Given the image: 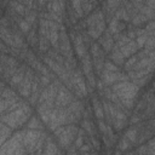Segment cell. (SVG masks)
Returning <instances> with one entry per match:
<instances>
[{"mask_svg":"<svg viewBox=\"0 0 155 155\" xmlns=\"http://www.w3.org/2000/svg\"><path fill=\"white\" fill-rule=\"evenodd\" d=\"M78 133H79V127L75 126V124L63 125V126L57 127L53 131V136L57 139V143H58L59 148L65 150V151L69 149V147L76 139Z\"/></svg>","mask_w":155,"mask_h":155,"instance_id":"6da1fadb","label":"cell"},{"mask_svg":"<svg viewBox=\"0 0 155 155\" xmlns=\"http://www.w3.org/2000/svg\"><path fill=\"white\" fill-rule=\"evenodd\" d=\"M25 130L18 131L12 134L0 148V155H23L27 154V149L23 145V137Z\"/></svg>","mask_w":155,"mask_h":155,"instance_id":"7a4b0ae2","label":"cell"},{"mask_svg":"<svg viewBox=\"0 0 155 155\" xmlns=\"http://www.w3.org/2000/svg\"><path fill=\"white\" fill-rule=\"evenodd\" d=\"M29 116H31V115L25 113V110L22 107H19L15 110L1 114V122H5L11 128H18L19 126H22L23 124H25L29 120Z\"/></svg>","mask_w":155,"mask_h":155,"instance_id":"3957f363","label":"cell"},{"mask_svg":"<svg viewBox=\"0 0 155 155\" xmlns=\"http://www.w3.org/2000/svg\"><path fill=\"white\" fill-rule=\"evenodd\" d=\"M111 91L115 92L119 98H128V99H134L136 96L139 92V86H137L134 82L127 80V81H119L111 85Z\"/></svg>","mask_w":155,"mask_h":155,"instance_id":"277c9868","label":"cell"},{"mask_svg":"<svg viewBox=\"0 0 155 155\" xmlns=\"http://www.w3.org/2000/svg\"><path fill=\"white\" fill-rule=\"evenodd\" d=\"M44 131L40 130H34V128H27L24 132V137H23V145L27 149V153L29 154H34L35 151V145L36 142L39 140V138L41 137Z\"/></svg>","mask_w":155,"mask_h":155,"instance_id":"5b68a950","label":"cell"},{"mask_svg":"<svg viewBox=\"0 0 155 155\" xmlns=\"http://www.w3.org/2000/svg\"><path fill=\"white\" fill-rule=\"evenodd\" d=\"M76 97L74 96V93L68 88L65 87L64 85H62L59 88H58V92H57V97H56V101H54V107L57 108H65L68 107Z\"/></svg>","mask_w":155,"mask_h":155,"instance_id":"8992f818","label":"cell"},{"mask_svg":"<svg viewBox=\"0 0 155 155\" xmlns=\"http://www.w3.org/2000/svg\"><path fill=\"white\" fill-rule=\"evenodd\" d=\"M35 76V71L31 67H29L27 69V73H25V76L23 79V81L21 82V85L18 86V92H19V96L23 97V98H29L30 97V93H31V86H33V79Z\"/></svg>","mask_w":155,"mask_h":155,"instance_id":"52a82bcc","label":"cell"},{"mask_svg":"<svg viewBox=\"0 0 155 155\" xmlns=\"http://www.w3.org/2000/svg\"><path fill=\"white\" fill-rule=\"evenodd\" d=\"M128 79H130L128 74H124L121 71H108L104 69L103 73L101 74V80L105 86L114 85L115 82H119V81H127Z\"/></svg>","mask_w":155,"mask_h":155,"instance_id":"ba28073f","label":"cell"},{"mask_svg":"<svg viewBox=\"0 0 155 155\" xmlns=\"http://www.w3.org/2000/svg\"><path fill=\"white\" fill-rule=\"evenodd\" d=\"M27 65L28 64L25 63V64H22V65L18 67V69L16 70V73L11 76V79L8 81V86H11L12 88H18V86L21 85V82L23 81V79L25 76V73H27V69H28Z\"/></svg>","mask_w":155,"mask_h":155,"instance_id":"9c48e42d","label":"cell"},{"mask_svg":"<svg viewBox=\"0 0 155 155\" xmlns=\"http://www.w3.org/2000/svg\"><path fill=\"white\" fill-rule=\"evenodd\" d=\"M98 41V44L103 47V50L108 53V52H110L111 51V48L114 47V42H115V40H114V38H113V34L110 33V30L109 29H105V31L101 35V38L97 40Z\"/></svg>","mask_w":155,"mask_h":155,"instance_id":"30bf717a","label":"cell"},{"mask_svg":"<svg viewBox=\"0 0 155 155\" xmlns=\"http://www.w3.org/2000/svg\"><path fill=\"white\" fill-rule=\"evenodd\" d=\"M36 111H38V115H39V117L41 119V121H42L45 125H48L50 117H51V113H52V108H50V107L44 102V103H40V104L36 105Z\"/></svg>","mask_w":155,"mask_h":155,"instance_id":"8fae6325","label":"cell"},{"mask_svg":"<svg viewBox=\"0 0 155 155\" xmlns=\"http://www.w3.org/2000/svg\"><path fill=\"white\" fill-rule=\"evenodd\" d=\"M42 62L53 71V73H56L58 76L65 70V68H64V65H61L59 63H57L56 61H53L48 54H44L42 56Z\"/></svg>","mask_w":155,"mask_h":155,"instance_id":"7c38bea8","label":"cell"},{"mask_svg":"<svg viewBox=\"0 0 155 155\" xmlns=\"http://www.w3.org/2000/svg\"><path fill=\"white\" fill-rule=\"evenodd\" d=\"M86 24L87 27H93V25H97V23H99L101 21H105V17H104V12L102 10H97L94 12H92L86 19Z\"/></svg>","mask_w":155,"mask_h":155,"instance_id":"4fadbf2b","label":"cell"},{"mask_svg":"<svg viewBox=\"0 0 155 155\" xmlns=\"http://www.w3.org/2000/svg\"><path fill=\"white\" fill-rule=\"evenodd\" d=\"M62 153V150H59L57 143L53 140L52 137H46V142H45V147H44V154L46 155H52V154H59Z\"/></svg>","mask_w":155,"mask_h":155,"instance_id":"5bb4252c","label":"cell"},{"mask_svg":"<svg viewBox=\"0 0 155 155\" xmlns=\"http://www.w3.org/2000/svg\"><path fill=\"white\" fill-rule=\"evenodd\" d=\"M120 51H121V53L125 56V58H130L131 56L136 54L137 51H138V46H137L136 40H131L128 44H126L125 46L120 47Z\"/></svg>","mask_w":155,"mask_h":155,"instance_id":"9a60e30c","label":"cell"},{"mask_svg":"<svg viewBox=\"0 0 155 155\" xmlns=\"http://www.w3.org/2000/svg\"><path fill=\"white\" fill-rule=\"evenodd\" d=\"M92 108H93V113H94L97 120H98V119H105L102 101H99V99L97 98V96H93V97H92Z\"/></svg>","mask_w":155,"mask_h":155,"instance_id":"2e32d148","label":"cell"},{"mask_svg":"<svg viewBox=\"0 0 155 155\" xmlns=\"http://www.w3.org/2000/svg\"><path fill=\"white\" fill-rule=\"evenodd\" d=\"M125 56L121 53V51H120V48H117V47H113L111 48V51H110V61H113L116 65H124L125 64Z\"/></svg>","mask_w":155,"mask_h":155,"instance_id":"e0dca14e","label":"cell"},{"mask_svg":"<svg viewBox=\"0 0 155 155\" xmlns=\"http://www.w3.org/2000/svg\"><path fill=\"white\" fill-rule=\"evenodd\" d=\"M12 130L13 128H11L5 122H1L0 124V145H2L12 136Z\"/></svg>","mask_w":155,"mask_h":155,"instance_id":"ac0fdd59","label":"cell"},{"mask_svg":"<svg viewBox=\"0 0 155 155\" xmlns=\"http://www.w3.org/2000/svg\"><path fill=\"white\" fill-rule=\"evenodd\" d=\"M36 25H38V23L33 24L31 30H30L29 34L27 35L28 44H30L31 47H36V46H39V35H38V31H36Z\"/></svg>","mask_w":155,"mask_h":155,"instance_id":"d6986e66","label":"cell"},{"mask_svg":"<svg viewBox=\"0 0 155 155\" xmlns=\"http://www.w3.org/2000/svg\"><path fill=\"white\" fill-rule=\"evenodd\" d=\"M81 65H82V71L85 75L93 71V62H92L91 56L88 53L81 58Z\"/></svg>","mask_w":155,"mask_h":155,"instance_id":"ffe728a7","label":"cell"},{"mask_svg":"<svg viewBox=\"0 0 155 155\" xmlns=\"http://www.w3.org/2000/svg\"><path fill=\"white\" fill-rule=\"evenodd\" d=\"M105 51L98 42L91 44V56L92 58H105Z\"/></svg>","mask_w":155,"mask_h":155,"instance_id":"44dd1931","label":"cell"},{"mask_svg":"<svg viewBox=\"0 0 155 155\" xmlns=\"http://www.w3.org/2000/svg\"><path fill=\"white\" fill-rule=\"evenodd\" d=\"M10 7L12 11H15L17 15L19 16H25V11H27V7L22 4V2H18L17 0H12L10 2Z\"/></svg>","mask_w":155,"mask_h":155,"instance_id":"7402d4cb","label":"cell"},{"mask_svg":"<svg viewBox=\"0 0 155 155\" xmlns=\"http://www.w3.org/2000/svg\"><path fill=\"white\" fill-rule=\"evenodd\" d=\"M80 126L86 131V133L88 136H93L94 134V125L91 121V119H82L80 121Z\"/></svg>","mask_w":155,"mask_h":155,"instance_id":"603a6c76","label":"cell"},{"mask_svg":"<svg viewBox=\"0 0 155 155\" xmlns=\"http://www.w3.org/2000/svg\"><path fill=\"white\" fill-rule=\"evenodd\" d=\"M148 22V18L143 15V13H140V12H138L137 15H134L133 17H132V19H131V23L134 25V27H140V25H143L144 23H147Z\"/></svg>","mask_w":155,"mask_h":155,"instance_id":"cb8c5ba5","label":"cell"},{"mask_svg":"<svg viewBox=\"0 0 155 155\" xmlns=\"http://www.w3.org/2000/svg\"><path fill=\"white\" fill-rule=\"evenodd\" d=\"M44 124V122H42ZM39 121V119L36 116H30L28 124H27V128H34V130H40V131H44V126Z\"/></svg>","mask_w":155,"mask_h":155,"instance_id":"d4e9b609","label":"cell"},{"mask_svg":"<svg viewBox=\"0 0 155 155\" xmlns=\"http://www.w3.org/2000/svg\"><path fill=\"white\" fill-rule=\"evenodd\" d=\"M139 12L143 13V15L148 18V21H153V19H155V11H154V8H151V7L148 6L147 4H144V5L142 6V8L139 10Z\"/></svg>","mask_w":155,"mask_h":155,"instance_id":"484cf974","label":"cell"},{"mask_svg":"<svg viewBox=\"0 0 155 155\" xmlns=\"http://www.w3.org/2000/svg\"><path fill=\"white\" fill-rule=\"evenodd\" d=\"M138 131H139L138 127H136V128L132 127V128H128L124 136H126V138H127L131 143H136V142L138 140Z\"/></svg>","mask_w":155,"mask_h":155,"instance_id":"4316f807","label":"cell"},{"mask_svg":"<svg viewBox=\"0 0 155 155\" xmlns=\"http://www.w3.org/2000/svg\"><path fill=\"white\" fill-rule=\"evenodd\" d=\"M138 57H137V54H133V56H131L126 62H125V64H124V67H125V70L126 71H131L132 69H133V67L136 65V63L138 62Z\"/></svg>","mask_w":155,"mask_h":155,"instance_id":"83f0119b","label":"cell"},{"mask_svg":"<svg viewBox=\"0 0 155 155\" xmlns=\"http://www.w3.org/2000/svg\"><path fill=\"white\" fill-rule=\"evenodd\" d=\"M150 63V58L149 57H144V58H140L138 59V62L136 63V65L133 67L132 70H139V69H145Z\"/></svg>","mask_w":155,"mask_h":155,"instance_id":"f1b7e54d","label":"cell"},{"mask_svg":"<svg viewBox=\"0 0 155 155\" xmlns=\"http://www.w3.org/2000/svg\"><path fill=\"white\" fill-rule=\"evenodd\" d=\"M127 124V121L126 120H120V119H113L111 120V126H113V128H114V131H116V132H119V131H121L124 127H125V125Z\"/></svg>","mask_w":155,"mask_h":155,"instance_id":"f546056e","label":"cell"},{"mask_svg":"<svg viewBox=\"0 0 155 155\" xmlns=\"http://www.w3.org/2000/svg\"><path fill=\"white\" fill-rule=\"evenodd\" d=\"M71 6L74 8V11L78 13L79 18H82L84 15V10H82V5H81V0H71Z\"/></svg>","mask_w":155,"mask_h":155,"instance_id":"4dcf8cb0","label":"cell"},{"mask_svg":"<svg viewBox=\"0 0 155 155\" xmlns=\"http://www.w3.org/2000/svg\"><path fill=\"white\" fill-rule=\"evenodd\" d=\"M74 52L75 54L78 56V58H82L84 56H86L88 52H87V48H86V45L85 44H81V45H78V46H74Z\"/></svg>","mask_w":155,"mask_h":155,"instance_id":"1f68e13d","label":"cell"},{"mask_svg":"<svg viewBox=\"0 0 155 155\" xmlns=\"http://www.w3.org/2000/svg\"><path fill=\"white\" fill-rule=\"evenodd\" d=\"M18 27H19V29H21V31L23 33V34H25V35H28L29 34V31L31 30V24H29L25 19H21L19 22H18Z\"/></svg>","mask_w":155,"mask_h":155,"instance_id":"d6a6232c","label":"cell"},{"mask_svg":"<svg viewBox=\"0 0 155 155\" xmlns=\"http://www.w3.org/2000/svg\"><path fill=\"white\" fill-rule=\"evenodd\" d=\"M87 34H88L93 40H98L103 33L99 31V29H98L96 25H93V27H88V29H87Z\"/></svg>","mask_w":155,"mask_h":155,"instance_id":"836d02e7","label":"cell"},{"mask_svg":"<svg viewBox=\"0 0 155 155\" xmlns=\"http://www.w3.org/2000/svg\"><path fill=\"white\" fill-rule=\"evenodd\" d=\"M104 69L108 70V71H120L119 65H116V64H115L113 61H110V59H105V62H104Z\"/></svg>","mask_w":155,"mask_h":155,"instance_id":"e575fe53","label":"cell"},{"mask_svg":"<svg viewBox=\"0 0 155 155\" xmlns=\"http://www.w3.org/2000/svg\"><path fill=\"white\" fill-rule=\"evenodd\" d=\"M131 142L126 138V136H124L121 139H120V142H119V149H120V151H126L130 147H131Z\"/></svg>","mask_w":155,"mask_h":155,"instance_id":"d590c367","label":"cell"},{"mask_svg":"<svg viewBox=\"0 0 155 155\" xmlns=\"http://www.w3.org/2000/svg\"><path fill=\"white\" fill-rule=\"evenodd\" d=\"M119 22H120V19H116L115 17H113V19L109 22V27H108V29L110 30L111 34H116V33H119V30H117Z\"/></svg>","mask_w":155,"mask_h":155,"instance_id":"8d00e7d4","label":"cell"},{"mask_svg":"<svg viewBox=\"0 0 155 155\" xmlns=\"http://www.w3.org/2000/svg\"><path fill=\"white\" fill-rule=\"evenodd\" d=\"M131 41V39L126 35V34H122L121 36H120V39L117 40V41H115V47H117V48H120V47H122V46H125L126 44H128Z\"/></svg>","mask_w":155,"mask_h":155,"instance_id":"74e56055","label":"cell"},{"mask_svg":"<svg viewBox=\"0 0 155 155\" xmlns=\"http://www.w3.org/2000/svg\"><path fill=\"white\" fill-rule=\"evenodd\" d=\"M150 76H151V74H148V75H145V76H143V78H138V79H133L132 80V82H134L137 86H139V87H142V86H144V85H147V82L150 80Z\"/></svg>","mask_w":155,"mask_h":155,"instance_id":"f35d334b","label":"cell"},{"mask_svg":"<svg viewBox=\"0 0 155 155\" xmlns=\"http://www.w3.org/2000/svg\"><path fill=\"white\" fill-rule=\"evenodd\" d=\"M47 98H48V87L46 86V87H44V88L41 90V92H40V97H39L38 104L46 102V99H47Z\"/></svg>","mask_w":155,"mask_h":155,"instance_id":"ab89813d","label":"cell"},{"mask_svg":"<svg viewBox=\"0 0 155 155\" xmlns=\"http://www.w3.org/2000/svg\"><path fill=\"white\" fill-rule=\"evenodd\" d=\"M145 48H148L149 51H153L155 50V39L153 35H148V39H147V42H145Z\"/></svg>","mask_w":155,"mask_h":155,"instance_id":"60d3db41","label":"cell"},{"mask_svg":"<svg viewBox=\"0 0 155 155\" xmlns=\"http://www.w3.org/2000/svg\"><path fill=\"white\" fill-rule=\"evenodd\" d=\"M147 39H148V35H139V36L136 38V42H137L138 48H143L145 46Z\"/></svg>","mask_w":155,"mask_h":155,"instance_id":"b9f144b4","label":"cell"},{"mask_svg":"<svg viewBox=\"0 0 155 155\" xmlns=\"http://www.w3.org/2000/svg\"><path fill=\"white\" fill-rule=\"evenodd\" d=\"M121 101V104L124 108L126 109H132L133 108V103H134V99H128V98H120Z\"/></svg>","mask_w":155,"mask_h":155,"instance_id":"7bdbcfd3","label":"cell"},{"mask_svg":"<svg viewBox=\"0 0 155 155\" xmlns=\"http://www.w3.org/2000/svg\"><path fill=\"white\" fill-rule=\"evenodd\" d=\"M107 125H108V122H105L104 119H98L97 126H98V130L101 131L102 134H105V132H107Z\"/></svg>","mask_w":155,"mask_h":155,"instance_id":"ee69618b","label":"cell"},{"mask_svg":"<svg viewBox=\"0 0 155 155\" xmlns=\"http://www.w3.org/2000/svg\"><path fill=\"white\" fill-rule=\"evenodd\" d=\"M51 82H52V80L50 79V76L40 74V85H42L44 87H46V86H48Z\"/></svg>","mask_w":155,"mask_h":155,"instance_id":"f6af8a7d","label":"cell"},{"mask_svg":"<svg viewBox=\"0 0 155 155\" xmlns=\"http://www.w3.org/2000/svg\"><path fill=\"white\" fill-rule=\"evenodd\" d=\"M35 59H36V56H35V54L33 53V51H30V50H29V51L27 52V57H25V63H27L28 65H30V64H31V63H33V62H34Z\"/></svg>","mask_w":155,"mask_h":155,"instance_id":"bcb514c9","label":"cell"},{"mask_svg":"<svg viewBox=\"0 0 155 155\" xmlns=\"http://www.w3.org/2000/svg\"><path fill=\"white\" fill-rule=\"evenodd\" d=\"M84 140H85V136L78 133V137H76V139L74 140V145H75V148H76L78 150H79V148L84 144Z\"/></svg>","mask_w":155,"mask_h":155,"instance_id":"7dc6e473","label":"cell"},{"mask_svg":"<svg viewBox=\"0 0 155 155\" xmlns=\"http://www.w3.org/2000/svg\"><path fill=\"white\" fill-rule=\"evenodd\" d=\"M145 30H147L148 35H153V31L155 30V19L150 21V22L145 25Z\"/></svg>","mask_w":155,"mask_h":155,"instance_id":"c3c4849f","label":"cell"},{"mask_svg":"<svg viewBox=\"0 0 155 155\" xmlns=\"http://www.w3.org/2000/svg\"><path fill=\"white\" fill-rule=\"evenodd\" d=\"M17 1L18 2H22L28 8H33L34 7V0H17Z\"/></svg>","mask_w":155,"mask_h":155,"instance_id":"681fc988","label":"cell"},{"mask_svg":"<svg viewBox=\"0 0 155 155\" xmlns=\"http://www.w3.org/2000/svg\"><path fill=\"white\" fill-rule=\"evenodd\" d=\"M90 142L92 143V145H93V148H94L96 150H99V142L96 139L94 134H93V136H90Z\"/></svg>","mask_w":155,"mask_h":155,"instance_id":"f907efd6","label":"cell"},{"mask_svg":"<svg viewBox=\"0 0 155 155\" xmlns=\"http://www.w3.org/2000/svg\"><path fill=\"white\" fill-rule=\"evenodd\" d=\"M140 120H142V117H140V116H139L138 114H133V115L131 116L130 124H132V125H133V124H138V122H139Z\"/></svg>","mask_w":155,"mask_h":155,"instance_id":"816d5d0a","label":"cell"},{"mask_svg":"<svg viewBox=\"0 0 155 155\" xmlns=\"http://www.w3.org/2000/svg\"><path fill=\"white\" fill-rule=\"evenodd\" d=\"M147 70H148L149 74H153V73L155 71V59H154V61L150 59V63H149V65L147 67Z\"/></svg>","mask_w":155,"mask_h":155,"instance_id":"f5cc1de1","label":"cell"},{"mask_svg":"<svg viewBox=\"0 0 155 155\" xmlns=\"http://www.w3.org/2000/svg\"><path fill=\"white\" fill-rule=\"evenodd\" d=\"M136 34H137V36H139V35H148L145 28H142V27H139V28L136 29Z\"/></svg>","mask_w":155,"mask_h":155,"instance_id":"db71d44e","label":"cell"},{"mask_svg":"<svg viewBox=\"0 0 155 155\" xmlns=\"http://www.w3.org/2000/svg\"><path fill=\"white\" fill-rule=\"evenodd\" d=\"M136 153H138V154H145V153H148V145L147 144L145 145H142L140 148H138L136 150Z\"/></svg>","mask_w":155,"mask_h":155,"instance_id":"11a10c76","label":"cell"},{"mask_svg":"<svg viewBox=\"0 0 155 155\" xmlns=\"http://www.w3.org/2000/svg\"><path fill=\"white\" fill-rule=\"evenodd\" d=\"M148 57H149L151 61H154V59H155V50L150 51V52H149V54H148Z\"/></svg>","mask_w":155,"mask_h":155,"instance_id":"9f6ffc18","label":"cell"},{"mask_svg":"<svg viewBox=\"0 0 155 155\" xmlns=\"http://www.w3.org/2000/svg\"><path fill=\"white\" fill-rule=\"evenodd\" d=\"M153 36H154V39H155V30L153 31Z\"/></svg>","mask_w":155,"mask_h":155,"instance_id":"6f0895ef","label":"cell"},{"mask_svg":"<svg viewBox=\"0 0 155 155\" xmlns=\"http://www.w3.org/2000/svg\"><path fill=\"white\" fill-rule=\"evenodd\" d=\"M153 116H154V117H155V111H154V114H153Z\"/></svg>","mask_w":155,"mask_h":155,"instance_id":"680465c9","label":"cell"},{"mask_svg":"<svg viewBox=\"0 0 155 155\" xmlns=\"http://www.w3.org/2000/svg\"><path fill=\"white\" fill-rule=\"evenodd\" d=\"M154 90H155V82H154Z\"/></svg>","mask_w":155,"mask_h":155,"instance_id":"91938a15","label":"cell"},{"mask_svg":"<svg viewBox=\"0 0 155 155\" xmlns=\"http://www.w3.org/2000/svg\"><path fill=\"white\" fill-rule=\"evenodd\" d=\"M154 104H155V101H154Z\"/></svg>","mask_w":155,"mask_h":155,"instance_id":"94428289","label":"cell"}]
</instances>
